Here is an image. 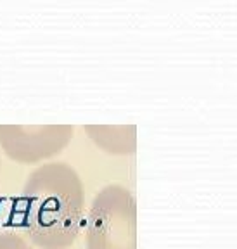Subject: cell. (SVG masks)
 Wrapping results in <instances>:
<instances>
[{
  "instance_id": "obj_3",
  "label": "cell",
  "mask_w": 237,
  "mask_h": 249,
  "mask_svg": "<svg viewBox=\"0 0 237 249\" xmlns=\"http://www.w3.org/2000/svg\"><path fill=\"white\" fill-rule=\"evenodd\" d=\"M73 130L70 126H0V145L18 163H38L66 147Z\"/></svg>"
},
{
  "instance_id": "obj_2",
  "label": "cell",
  "mask_w": 237,
  "mask_h": 249,
  "mask_svg": "<svg viewBox=\"0 0 237 249\" xmlns=\"http://www.w3.org/2000/svg\"><path fill=\"white\" fill-rule=\"evenodd\" d=\"M87 249H137V201L123 185H106L87 214Z\"/></svg>"
},
{
  "instance_id": "obj_4",
  "label": "cell",
  "mask_w": 237,
  "mask_h": 249,
  "mask_svg": "<svg viewBox=\"0 0 237 249\" xmlns=\"http://www.w3.org/2000/svg\"><path fill=\"white\" fill-rule=\"evenodd\" d=\"M0 249H31L23 237L11 232L0 233Z\"/></svg>"
},
{
  "instance_id": "obj_1",
  "label": "cell",
  "mask_w": 237,
  "mask_h": 249,
  "mask_svg": "<svg viewBox=\"0 0 237 249\" xmlns=\"http://www.w3.org/2000/svg\"><path fill=\"white\" fill-rule=\"evenodd\" d=\"M24 229L42 249H68L80 235L85 194L78 173L66 163L31 171L23 187Z\"/></svg>"
}]
</instances>
